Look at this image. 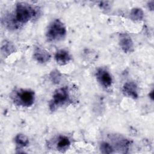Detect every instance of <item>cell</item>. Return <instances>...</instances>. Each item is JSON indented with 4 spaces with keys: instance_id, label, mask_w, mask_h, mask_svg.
Segmentation results:
<instances>
[{
    "instance_id": "cell-3",
    "label": "cell",
    "mask_w": 154,
    "mask_h": 154,
    "mask_svg": "<svg viewBox=\"0 0 154 154\" xmlns=\"http://www.w3.org/2000/svg\"><path fill=\"white\" fill-rule=\"evenodd\" d=\"M14 102L23 106H31L34 102L35 94L30 90L20 89L14 93L13 95Z\"/></svg>"
},
{
    "instance_id": "cell-7",
    "label": "cell",
    "mask_w": 154,
    "mask_h": 154,
    "mask_svg": "<svg viewBox=\"0 0 154 154\" xmlns=\"http://www.w3.org/2000/svg\"><path fill=\"white\" fill-rule=\"evenodd\" d=\"M123 93L125 96L137 99L138 97V91L137 85L133 82H126L123 86Z\"/></svg>"
},
{
    "instance_id": "cell-4",
    "label": "cell",
    "mask_w": 154,
    "mask_h": 154,
    "mask_svg": "<svg viewBox=\"0 0 154 154\" xmlns=\"http://www.w3.org/2000/svg\"><path fill=\"white\" fill-rule=\"evenodd\" d=\"M69 100L68 88L66 87L57 89L54 93L49 103V108L54 111L57 108L66 104Z\"/></svg>"
},
{
    "instance_id": "cell-1",
    "label": "cell",
    "mask_w": 154,
    "mask_h": 154,
    "mask_svg": "<svg viewBox=\"0 0 154 154\" xmlns=\"http://www.w3.org/2000/svg\"><path fill=\"white\" fill-rule=\"evenodd\" d=\"M36 9L25 2L16 4L14 16L8 20L7 25L13 29L17 28L20 25L28 22L37 15Z\"/></svg>"
},
{
    "instance_id": "cell-12",
    "label": "cell",
    "mask_w": 154,
    "mask_h": 154,
    "mask_svg": "<svg viewBox=\"0 0 154 154\" xmlns=\"http://www.w3.org/2000/svg\"><path fill=\"white\" fill-rule=\"evenodd\" d=\"M144 17V13L143 10L139 8H133L130 13V17L134 21L141 20Z\"/></svg>"
},
{
    "instance_id": "cell-5",
    "label": "cell",
    "mask_w": 154,
    "mask_h": 154,
    "mask_svg": "<svg viewBox=\"0 0 154 154\" xmlns=\"http://www.w3.org/2000/svg\"><path fill=\"white\" fill-rule=\"evenodd\" d=\"M96 78L100 85L105 88H109L112 85V77L110 73L105 69L100 68L97 70Z\"/></svg>"
},
{
    "instance_id": "cell-11",
    "label": "cell",
    "mask_w": 154,
    "mask_h": 154,
    "mask_svg": "<svg viewBox=\"0 0 154 154\" xmlns=\"http://www.w3.org/2000/svg\"><path fill=\"white\" fill-rule=\"evenodd\" d=\"M14 141L19 148H23L29 144L28 138L22 134H19L15 137Z\"/></svg>"
},
{
    "instance_id": "cell-2",
    "label": "cell",
    "mask_w": 154,
    "mask_h": 154,
    "mask_svg": "<svg viewBox=\"0 0 154 154\" xmlns=\"http://www.w3.org/2000/svg\"><path fill=\"white\" fill-rule=\"evenodd\" d=\"M66 29L63 23L59 19L54 20L48 26L46 37L49 41H58L64 37Z\"/></svg>"
},
{
    "instance_id": "cell-6",
    "label": "cell",
    "mask_w": 154,
    "mask_h": 154,
    "mask_svg": "<svg viewBox=\"0 0 154 154\" xmlns=\"http://www.w3.org/2000/svg\"><path fill=\"white\" fill-rule=\"evenodd\" d=\"M119 45L125 53H129L133 51L134 45L131 37L126 33H122L119 35Z\"/></svg>"
},
{
    "instance_id": "cell-15",
    "label": "cell",
    "mask_w": 154,
    "mask_h": 154,
    "mask_svg": "<svg viewBox=\"0 0 154 154\" xmlns=\"http://www.w3.org/2000/svg\"><path fill=\"white\" fill-rule=\"evenodd\" d=\"M149 97L151 99V100H153V90H152L149 93Z\"/></svg>"
},
{
    "instance_id": "cell-10",
    "label": "cell",
    "mask_w": 154,
    "mask_h": 154,
    "mask_svg": "<svg viewBox=\"0 0 154 154\" xmlns=\"http://www.w3.org/2000/svg\"><path fill=\"white\" fill-rule=\"evenodd\" d=\"M70 145V141L69 139L65 136L59 137L57 143V148L61 152H65L69 147Z\"/></svg>"
},
{
    "instance_id": "cell-13",
    "label": "cell",
    "mask_w": 154,
    "mask_h": 154,
    "mask_svg": "<svg viewBox=\"0 0 154 154\" xmlns=\"http://www.w3.org/2000/svg\"><path fill=\"white\" fill-rule=\"evenodd\" d=\"M100 151L103 153H112L114 152V149L112 146L106 142H103L100 144Z\"/></svg>"
},
{
    "instance_id": "cell-8",
    "label": "cell",
    "mask_w": 154,
    "mask_h": 154,
    "mask_svg": "<svg viewBox=\"0 0 154 154\" xmlns=\"http://www.w3.org/2000/svg\"><path fill=\"white\" fill-rule=\"evenodd\" d=\"M34 58L40 63H45L49 61L51 55L45 49L41 48H37L34 52Z\"/></svg>"
},
{
    "instance_id": "cell-14",
    "label": "cell",
    "mask_w": 154,
    "mask_h": 154,
    "mask_svg": "<svg viewBox=\"0 0 154 154\" xmlns=\"http://www.w3.org/2000/svg\"><path fill=\"white\" fill-rule=\"evenodd\" d=\"M149 4H150V5H149V8L151 10H153V1L149 2Z\"/></svg>"
},
{
    "instance_id": "cell-9",
    "label": "cell",
    "mask_w": 154,
    "mask_h": 154,
    "mask_svg": "<svg viewBox=\"0 0 154 154\" xmlns=\"http://www.w3.org/2000/svg\"><path fill=\"white\" fill-rule=\"evenodd\" d=\"M55 59L60 65H65L70 60L71 58L69 53L66 50L61 49L58 51L55 55Z\"/></svg>"
}]
</instances>
